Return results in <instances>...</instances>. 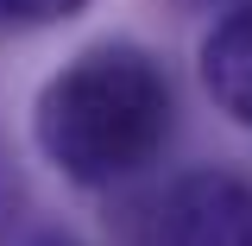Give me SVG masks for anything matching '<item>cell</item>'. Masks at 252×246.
Returning <instances> with one entry per match:
<instances>
[{
  "label": "cell",
  "instance_id": "cell-3",
  "mask_svg": "<svg viewBox=\"0 0 252 246\" xmlns=\"http://www.w3.org/2000/svg\"><path fill=\"white\" fill-rule=\"evenodd\" d=\"M195 70H202V89H208V101L220 114L252 126V0L227 6L215 26L202 32Z\"/></svg>",
  "mask_w": 252,
  "mask_h": 246
},
{
  "label": "cell",
  "instance_id": "cell-5",
  "mask_svg": "<svg viewBox=\"0 0 252 246\" xmlns=\"http://www.w3.org/2000/svg\"><path fill=\"white\" fill-rule=\"evenodd\" d=\"M13 209H19V177H13V158L0 152V234L13 227Z\"/></svg>",
  "mask_w": 252,
  "mask_h": 246
},
{
  "label": "cell",
  "instance_id": "cell-6",
  "mask_svg": "<svg viewBox=\"0 0 252 246\" xmlns=\"http://www.w3.org/2000/svg\"><path fill=\"white\" fill-rule=\"evenodd\" d=\"M44 246H63V240H44Z\"/></svg>",
  "mask_w": 252,
  "mask_h": 246
},
{
  "label": "cell",
  "instance_id": "cell-1",
  "mask_svg": "<svg viewBox=\"0 0 252 246\" xmlns=\"http://www.w3.org/2000/svg\"><path fill=\"white\" fill-rule=\"evenodd\" d=\"M170 120H177V95L164 63L126 38H107L76 51L38 89L32 139L44 164H57L69 183L107 189L164 152Z\"/></svg>",
  "mask_w": 252,
  "mask_h": 246
},
{
  "label": "cell",
  "instance_id": "cell-2",
  "mask_svg": "<svg viewBox=\"0 0 252 246\" xmlns=\"http://www.w3.org/2000/svg\"><path fill=\"white\" fill-rule=\"evenodd\" d=\"M164 246H252V183L240 171H183L164 209H158Z\"/></svg>",
  "mask_w": 252,
  "mask_h": 246
},
{
  "label": "cell",
  "instance_id": "cell-4",
  "mask_svg": "<svg viewBox=\"0 0 252 246\" xmlns=\"http://www.w3.org/2000/svg\"><path fill=\"white\" fill-rule=\"evenodd\" d=\"M89 0H0V19L13 26H57V19H76Z\"/></svg>",
  "mask_w": 252,
  "mask_h": 246
}]
</instances>
